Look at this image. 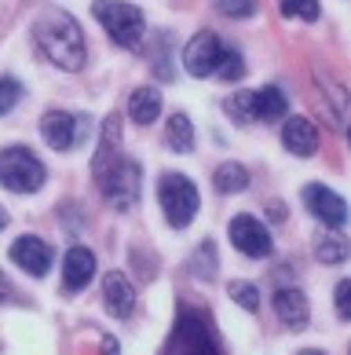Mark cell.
<instances>
[{"instance_id":"6da1fadb","label":"cell","mask_w":351,"mask_h":355,"mask_svg":"<svg viewBox=\"0 0 351 355\" xmlns=\"http://www.w3.org/2000/svg\"><path fill=\"white\" fill-rule=\"evenodd\" d=\"M33 41L44 51V59L55 62L59 70L77 73L84 67V55H88L84 51V33H81V26H77V19L70 15V11L44 8L41 15L33 19Z\"/></svg>"},{"instance_id":"7a4b0ae2","label":"cell","mask_w":351,"mask_h":355,"mask_svg":"<svg viewBox=\"0 0 351 355\" xmlns=\"http://www.w3.org/2000/svg\"><path fill=\"white\" fill-rule=\"evenodd\" d=\"M165 355H224L209 315L198 308H187L176 319V330L165 345Z\"/></svg>"},{"instance_id":"3957f363","label":"cell","mask_w":351,"mask_h":355,"mask_svg":"<svg viewBox=\"0 0 351 355\" xmlns=\"http://www.w3.org/2000/svg\"><path fill=\"white\" fill-rule=\"evenodd\" d=\"M96 19L102 22V30L121 48H139L143 33H147V19L136 4H125V0H99L96 4Z\"/></svg>"},{"instance_id":"277c9868","label":"cell","mask_w":351,"mask_h":355,"mask_svg":"<svg viewBox=\"0 0 351 355\" xmlns=\"http://www.w3.org/2000/svg\"><path fill=\"white\" fill-rule=\"evenodd\" d=\"M44 165L41 157L30 154L26 147H8L0 150V183L15 194H33L44 187Z\"/></svg>"},{"instance_id":"5b68a950","label":"cell","mask_w":351,"mask_h":355,"mask_svg":"<svg viewBox=\"0 0 351 355\" xmlns=\"http://www.w3.org/2000/svg\"><path fill=\"white\" fill-rule=\"evenodd\" d=\"M158 205L165 209V220L172 223V227H187V223L198 216V187H194L187 176L168 173L158 183Z\"/></svg>"},{"instance_id":"8992f818","label":"cell","mask_w":351,"mask_h":355,"mask_svg":"<svg viewBox=\"0 0 351 355\" xmlns=\"http://www.w3.org/2000/svg\"><path fill=\"white\" fill-rule=\"evenodd\" d=\"M99 191H102V198H107L114 209H132L139 202V191H143V183H139V165L136 162H128V157H121L117 165H110L107 173L99 176Z\"/></svg>"},{"instance_id":"52a82bcc","label":"cell","mask_w":351,"mask_h":355,"mask_svg":"<svg viewBox=\"0 0 351 355\" xmlns=\"http://www.w3.org/2000/svg\"><path fill=\"white\" fill-rule=\"evenodd\" d=\"M224 55H227V44L219 41L216 33L205 30L198 37H190V44L183 48V67H187L190 77H216Z\"/></svg>"},{"instance_id":"ba28073f","label":"cell","mask_w":351,"mask_h":355,"mask_svg":"<svg viewBox=\"0 0 351 355\" xmlns=\"http://www.w3.org/2000/svg\"><path fill=\"white\" fill-rule=\"evenodd\" d=\"M227 234H231L234 249H238V253H245V257H253V260H264V257H271V249H275V242H271V231H267L256 216H249V213L234 216L231 227H227Z\"/></svg>"},{"instance_id":"9c48e42d","label":"cell","mask_w":351,"mask_h":355,"mask_svg":"<svg viewBox=\"0 0 351 355\" xmlns=\"http://www.w3.org/2000/svg\"><path fill=\"white\" fill-rule=\"evenodd\" d=\"M41 136L51 150H70L84 139V117L66 114V110H48L41 117Z\"/></svg>"},{"instance_id":"30bf717a","label":"cell","mask_w":351,"mask_h":355,"mask_svg":"<svg viewBox=\"0 0 351 355\" xmlns=\"http://www.w3.org/2000/svg\"><path fill=\"white\" fill-rule=\"evenodd\" d=\"M304 205H307V213L315 220H322L326 227H344V220H348V202L336 191L322 187V183H307L304 187Z\"/></svg>"},{"instance_id":"8fae6325","label":"cell","mask_w":351,"mask_h":355,"mask_svg":"<svg viewBox=\"0 0 351 355\" xmlns=\"http://www.w3.org/2000/svg\"><path fill=\"white\" fill-rule=\"evenodd\" d=\"M11 260H15L26 275L44 279L48 268H51V249H48L41 239H33V234H22V239L11 245Z\"/></svg>"},{"instance_id":"7c38bea8","label":"cell","mask_w":351,"mask_h":355,"mask_svg":"<svg viewBox=\"0 0 351 355\" xmlns=\"http://www.w3.org/2000/svg\"><path fill=\"white\" fill-rule=\"evenodd\" d=\"M102 304H107V311L114 319H128V315L136 311V289L121 271H110L107 279H102Z\"/></svg>"},{"instance_id":"4fadbf2b","label":"cell","mask_w":351,"mask_h":355,"mask_svg":"<svg viewBox=\"0 0 351 355\" xmlns=\"http://www.w3.org/2000/svg\"><path fill=\"white\" fill-rule=\"evenodd\" d=\"M121 162V117L110 114L107 121H102V136H99V150L92 157V176L99 180L102 173H107L110 165Z\"/></svg>"},{"instance_id":"5bb4252c","label":"cell","mask_w":351,"mask_h":355,"mask_svg":"<svg viewBox=\"0 0 351 355\" xmlns=\"http://www.w3.org/2000/svg\"><path fill=\"white\" fill-rule=\"evenodd\" d=\"M96 275V253L88 245H73L62 257V286L66 289H84Z\"/></svg>"},{"instance_id":"9a60e30c","label":"cell","mask_w":351,"mask_h":355,"mask_svg":"<svg viewBox=\"0 0 351 355\" xmlns=\"http://www.w3.org/2000/svg\"><path fill=\"white\" fill-rule=\"evenodd\" d=\"M282 143H285V150H293L296 157H311L318 150V128H315V121H307V117H285Z\"/></svg>"},{"instance_id":"2e32d148","label":"cell","mask_w":351,"mask_h":355,"mask_svg":"<svg viewBox=\"0 0 351 355\" xmlns=\"http://www.w3.org/2000/svg\"><path fill=\"white\" fill-rule=\"evenodd\" d=\"M285 117H289V99L282 88L267 85L253 92V121H285Z\"/></svg>"},{"instance_id":"e0dca14e","label":"cell","mask_w":351,"mask_h":355,"mask_svg":"<svg viewBox=\"0 0 351 355\" xmlns=\"http://www.w3.org/2000/svg\"><path fill=\"white\" fill-rule=\"evenodd\" d=\"M275 315L285 322V326H293V330H304L307 326V297L300 293V289H278L275 293Z\"/></svg>"},{"instance_id":"ac0fdd59","label":"cell","mask_w":351,"mask_h":355,"mask_svg":"<svg viewBox=\"0 0 351 355\" xmlns=\"http://www.w3.org/2000/svg\"><path fill=\"white\" fill-rule=\"evenodd\" d=\"M128 114H132V121L139 125H150V121H158V114H161V92L158 88H136L132 92V99H128Z\"/></svg>"},{"instance_id":"d6986e66","label":"cell","mask_w":351,"mask_h":355,"mask_svg":"<svg viewBox=\"0 0 351 355\" xmlns=\"http://www.w3.org/2000/svg\"><path fill=\"white\" fill-rule=\"evenodd\" d=\"M165 143H168V150H176V154H190L194 150V125H190V117L183 110L168 117Z\"/></svg>"},{"instance_id":"ffe728a7","label":"cell","mask_w":351,"mask_h":355,"mask_svg":"<svg viewBox=\"0 0 351 355\" xmlns=\"http://www.w3.org/2000/svg\"><path fill=\"white\" fill-rule=\"evenodd\" d=\"M213 183H216L219 194H242L245 187H249V168L238 165V162H224V165L216 168Z\"/></svg>"},{"instance_id":"44dd1931","label":"cell","mask_w":351,"mask_h":355,"mask_svg":"<svg viewBox=\"0 0 351 355\" xmlns=\"http://www.w3.org/2000/svg\"><path fill=\"white\" fill-rule=\"evenodd\" d=\"M315 257L322 260V264H344V257H348V242L341 239V234H326V239H318Z\"/></svg>"},{"instance_id":"7402d4cb","label":"cell","mask_w":351,"mask_h":355,"mask_svg":"<svg viewBox=\"0 0 351 355\" xmlns=\"http://www.w3.org/2000/svg\"><path fill=\"white\" fill-rule=\"evenodd\" d=\"M224 110L238 125H253V92H234V96L224 103Z\"/></svg>"},{"instance_id":"603a6c76","label":"cell","mask_w":351,"mask_h":355,"mask_svg":"<svg viewBox=\"0 0 351 355\" xmlns=\"http://www.w3.org/2000/svg\"><path fill=\"white\" fill-rule=\"evenodd\" d=\"M227 293L234 297V304H242L245 311H256V308H260V289H256L253 282H242V279H238V282L227 286Z\"/></svg>"},{"instance_id":"cb8c5ba5","label":"cell","mask_w":351,"mask_h":355,"mask_svg":"<svg viewBox=\"0 0 351 355\" xmlns=\"http://www.w3.org/2000/svg\"><path fill=\"white\" fill-rule=\"evenodd\" d=\"M282 15H285V19L315 22V19H318V0H282Z\"/></svg>"},{"instance_id":"d4e9b609","label":"cell","mask_w":351,"mask_h":355,"mask_svg":"<svg viewBox=\"0 0 351 355\" xmlns=\"http://www.w3.org/2000/svg\"><path fill=\"white\" fill-rule=\"evenodd\" d=\"M216 11L227 19H253L256 15V0H216Z\"/></svg>"},{"instance_id":"484cf974","label":"cell","mask_w":351,"mask_h":355,"mask_svg":"<svg viewBox=\"0 0 351 355\" xmlns=\"http://www.w3.org/2000/svg\"><path fill=\"white\" fill-rule=\"evenodd\" d=\"M22 99V85L15 77H0V114L15 110V103Z\"/></svg>"},{"instance_id":"4316f807","label":"cell","mask_w":351,"mask_h":355,"mask_svg":"<svg viewBox=\"0 0 351 355\" xmlns=\"http://www.w3.org/2000/svg\"><path fill=\"white\" fill-rule=\"evenodd\" d=\"M242 73H245V62H242V55H238L234 48H227V55H224V62H219L216 77H219V81H238Z\"/></svg>"},{"instance_id":"83f0119b","label":"cell","mask_w":351,"mask_h":355,"mask_svg":"<svg viewBox=\"0 0 351 355\" xmlns=\"http://www.w3.org/2000/svg\"><path fill=\"white\" fill-rule=\"evenodd\" d=\"M348 293H351V282L336 286V315H341V319H348Z\"/></svg>"},{"instance_id":"f1b7e54d","label":"cell","mask_w":351,"mask_h":355,"mask_svg":"<svg viewBox=\"0 0 351 355\" xmlns=\"http://www.w3.org/2000/svg\"><path fill=\"white\" fill-rule=\"evenodd\" d=\"M8 300H15V289H11V282L0 275V304H8Z\"/></svg>"},{"instance_id":"f546056e","label":"cell","mask_w":351,"mask_h":355,"mask_svg":"<svg viewBox=\"0 0 351 355\" xmlns=\"http://www.w3.org/2000/svg\"><path fill=\"white\" fill-rule=\"evenodd\" d=\"M4 227H8V213L0 209V231H4Z\"/></svg>"},{"instance_id":"4dcf8cb0","label":"cell","mask_w":351,"mask_h":355,"mask_svg":"<svg viewBox=\"0 0 351 355\" xmlns=\"http://www.w3.org/2000/svg\"><path fill=\"white\" fill-rule=\"evenodd\" d=\"M296 355H322V352H315V348H304V352H296Z\"/></svg>"}]
</instances>
